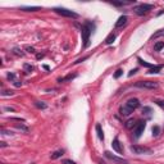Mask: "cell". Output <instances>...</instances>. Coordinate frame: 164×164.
<instances>
[{
    "mask_svg": "<svg viewBox=\"0 0 164 164\" xmlns=\"http://www.w3.org/2000/svg\"><path fill=\"white\" fill-rule=\"evenodd\" d=\"M164 35V30H162V31H158L156 33H154L153 36H151V39H156V37H159V36H163Z\"/></svg>",
    "mask_w": 164,
    "mask_h": 164,
    "instance_id": "27",
    "label": "cell"
},
{
    "mask_svg": "<svg viewBox=\"0 0 164 164\" xmlns=\"http://www.w3.org/2000/svg\"><path fill=\"white\" fill-rule=\"evenodd\" d=\"M122 73H123V71L122 69H118L116 73H114V78H119V77L122 76Z\"/></svg>",
    "mask_w": 164,
    "mask_h": 164,
    "instance_id": "30",
    "label": "cell"
},
{
    "mask_svg": "<svg viewBox=\"0 0 164 164\" xmlns=\"http://www.w3.org/2000/svg\"><path fill=\"white\" fill-rule=\"evenodd\" d=\"M54 12L57 14L62 15V17H67V18H73V19H76V18H78L80 15L76 13V12L73 10H69V9L67 8H54Z\"/></svg>",
    "mask_w": 164,
    "mask_h": 164,
    "instance_id": "2",
    "label": "cell"
},
{
    "mask_svg": "<svg viewBox=\"0 0 164 164\" xmlns=\"http://www.w3.org/2000/svg\"><path fill=\"white\" fill-rule=\"evenodd\" d=\"M145 126H146V122H145V120H140V122L136 123L135 131H134V137L136 138V140L141 137L142 132H144V129H145Z\"/></svg>",
    "mask_w": 164,
    "mask_h": 164,
    "instance_id": "7",
    "label": "cell"
},
{
    "mask_svg": "<svg viewBox=\"0 0 164 164\" xmlns=\"http://www.w3.org/2000/svg\"><path fill=\"white\" fill-rule=\"evenodd\" d=\"M42 57H44V54H37V59H41Z\"/></svg>",
    "mask_w": 164,
    "mask_h": 164,
    "instance_id": "39",
    "label": "cell"
},
{
    "mask_svg": "<svg viewBox=\"0 0 164 164\" xmlns=\"http://www.w3.org/2000/svg\"><path fill=\"white\" fill-rule=\"evenodd\" d=\"M17 127H18V128H19V129H23V131H27V127H24V126H22V125H18Z\"/></svg>",
    "mask_w": 164,
    "mask_h": 164,
    "instance_id": "33",
    "label": "cell"
},
{
    "mask_svg": "<svg viewBox=\"0 0 164 164\" xmlns=\"http://www.w3.org/2000/svg\"><path fill=\"white\" fill-rule=\"evenodd\" d=\"M136 72H137V69H132V71H131V72H129V73H128V76H129V77H131L132 75H135V73H136Z\"/></svg>",
    "mask_w": 164,
    "mask_h": 164,
    "instance_id": "34",
    "label": "cell"
},
{
    "mask_svg": "<svg viewBox=\"0 0 164 164\" xmlns=\"http://www.w3.org/2000/svg\"><path fill=\"white\" fill-rule=\"evenodd\" d=\"M162 68H163L162 64H159V66H153L149 71H147V73H149V75H154V73H159L160 71H162Z\"/></svg>",
    "mask_w": 164,
    "mask_h": 164,
    "instance_id": "12",
    "label": "cell"
},
{
    "mask_svg": "<svg viewBox=\"0 0 164 164\" xmlns=\"http://www.w3.org/2000/svg\"><path fill=\"white\" fill-rule=\"evenodd\" d=\"M23 69L26 71L27 73H31V72L33 71V67L31 66V64H27V63H26V64H23Z\"/></svg>",
    "mask_w": 164,
    "mask_h": 164,
    "instance_id": "25",
    "label": "cell"
},
{
    "mask_svg": "<svg viewBox=\"0 0 164 164\" xmlns=\"http://www.w3.org/2000/svg\"><path fill=\"white\" fill-rule=\"evenodd\" d=\"M131 153L136 154V155H144V154H153V150L146 146H140V145H131L129 147Z\"/></svg>",
    "mask_w": 164,
    "mask_h": 164,
    "instance_id": "4",
    "label": "cell"
},
{
    "mask_svg": "<svg viewBox=\"0 0 164 164\" xmlns=\"http://www.w3.org/2000/svg\"><path fill=\"white\" fill-rule=\"evenodd\" d=\"M101 164H104V163H101Z\"/></svg>",
    "mask_w": 164,
    "mask_h": 164,
    "instance_id": "40",
    "label": "cell"
},
{
    "mask_svg": "<svg viewBox=\"0 0 164 164\" xmlns=\"http://www.w3.org/2000/svg\"><path fill=\"white\" fill-rule=\"evenodd\" d=\"M0 144H1V147H5V146H7V142H4V141H1Z\"/></svg>",
    "mask_w": 164,
    "mask_h": 164,
    "instance_id": "37",
    "label": "cell"
},
{
    "mask_svg": "<svg viewBox=\"0 0 164 164\" xmlns=\"http://www.w3.org/2000/svg\"><path fill=\"white\" fill-rule=\"evenodd\" d=\"M112 147H113V150H116L118 154H122L123 153V149H122V145H120V142L118 138H114L113 142H112Z\"/></svg>",
    "mask_w": 164,
    "mask_h": 164,
    "instance_id": "10",
    "label": "cell"
},
{
    "mask_svg": "<svg viewBox=\"0 0 164 164\" xmlns=\"http://www.w3.org/2000/svg\"><path fill=\"white\" fill-rule=\"evenodd\" d=\"M85 59H87V58H86V57H85V58H82V59H78V60H77V62H76V64H78V63H81V62H83V60H85Z\"/></svg>",
    "mask_w": 164,
    "mask_h": 164,
    "instance_id": "36",
    "label": "cell"
},
{
    "mask_svg": "<svg viewBox=\"0 0 164 164\" xmlns=\"http://www.w3.org/2000/svg\"><path fill=\"white\" fill-rule=\"evenodd\" d=\"M3 96H12V95H14L13 91H8V90H4V91L1 92Z\"/></svg>",
    "mask_w": 164,
    "mask_h": 164,
    "instance_id": "28",
    "label": "cell"
},
{
    "mask_svg": "<svg viewBox=\"0 0 164 164\" xmlns=\"http://www.w3.org/2000/svg\"><path fill=\"white\" fill-rule=\"evenodd\" d=\"M137 60H138V62H140V64H141V66H144V67H146V68H149V69H150V68H151V67H153V66H151V64H150V63H147V62H145V60H142V59H141V58H137Z\"/></svg>",
    "mask_w": 164,
    "mask_h": 164,
    "instance_id": "24",
    "label": "cell"
},
{
    "mask_svg": "<svg viewBox=\"0 0 164 164\" xmlns=\"http://www.w3.org/2000/svg\"><path fill=\"white\" fill-rule=\"evenodd\" d=\"M110 4H112V5H116V7H122V5L131 4V1H129V3H126V1H112Z\"/></svg>",
    "mask_w": 164,
    "mask_h": 164,
    "instance_id": "23",
    "label": "cell"
},
{
    "mask_svg": "<svg viewBox=\"0 0 164 164\" xmlns=\"http://www.w3.org/2000/svg\"><path fill=\"white\" fill-rule=\"evenodd\" d=\"M136 87L146 89V90H156L159 87V83L156 81H137L135 83Z\"/></svg>",
    "mask_w": 164,
    "mask_h": 164,
    "instance_id": "3",
    "label": "cell"
},
{
    "mask_svg": "<svg viewBox=\"0 0 164 164\" xmlns=\"http://www.w3.org/2000/svg\"><path fill=\"white\" fill-rule=\"evenodd\" d=\"M35 107L36 108H39V109H46V105L45 103H42V101H35Z\"/></svg>",
    "mask_w": 164,
    "mask_h": 164,
    "instance_id": "20",
    "label": "cell"
},
{
    "mask_svg": "<svg viewBox=\"0 0 164 164\" xmlns=\"http://www.w3.org/2000/svg\"><path fill=\"white\" fill-rule=\"evenodd\" d=\"M62 164H76L73 160H71V159H63L62 160Z\"/></svg>",
    "mask_w": 164,
    "mask_h": 164,
    "instance_id": "31",
    "label": "cell"
},
{
    "mask_svg": "<svg viewBox=\"0 0 164 164\" xmlns=\"http://www.w3.org/2000/svg\"><path fill=\"white\" fill-rule=\"evenodd\" d=\"M114 40H116V33L112 32V33H109V36H108L107 39H105V42H107V44L109 45V44H112Z\"/></svg>",
    "mask_w": 164,
    "mask_h": 164,
    "instance_id": "17",
    "label": "cell"
},
{
    "mask_svg": "<svg viewBox=\"0 0 164 164\" xmlns=\"http://www.w3.org/2000/svg\"><path fill=\"white\" fill-rule=\"evenodd\" d=\"M163 48H164V42L163 41H159V42H156V44L154 45V50L155 51H160Z\"/></svg>",
    "mask_w": 164,
    "mask_h": 164,
    "instance_id": "18",
    "label": "cell"
},
{
    "mask_svg": "<svg viewBox=\"0 0 164 164\" xmlns=\"http://www.w3.org/2000/svg\"><path fill=\"white\" fill-rule=\"evenodd\" d=\"M153 135H154V136H158V135H159V126H154V128H153Z\"/></svg>",
    "mask_w": 164,
    "mask_h": 164,
    "instance_id": "29",
    "label": "cell"
},
{
    "mask_svg": "<svg viewBox=\"0 0 164 164\" xmlns=\"http://www.w3.org/2000/svg\"><path fill=\"white\" fill-rule=\"evenodd\" d=\"M131 113H132V112L128 109V108L126 107V105H122V107L119 108V114H120V116H125V117H127V116H129Z\"/></svg>",
    "mask_w": 164,
    "mask_h": 164,
    "instance_id": "13",
    "label": "cell"
},
{
    "mask_svg": "<svg viewBox=\"0 0 164 164\" xmlns=\"http://www.w3.org/2000/svg\"><path fill=\"white\" fill-rule=\"evenodd\" d=\"M136 120L135 119H128V120H127V122H126V127H127V128H132V127H135L136 126Z\"/></svg>",
    "mask_w": 164,
    "mask_h": 164,
    "instance_id": "21",
    "label": "cell"
},
{
    "mask_svg": "<svg viewBox=\"0 0 164 164\" xmlns=\"http://www.w3.org/2000/svg\"><path fill=\"white\" fill-rule=\"evenodd\" d=\"M13 54H15L17 57H23L24 53H23L22 50H21L19 48H14V49H13Z\"/></svg>",
    "mask_w": 164,
    "mask_h": 164,
    "instance_id": "22",
    "label": "cell"
},
{
    "mask_svg": "<svg viewBox=\"0 0 164 164\" xmlns=\"http://www.w3.org/2000/svg\"><path fill=\"white\" fill-rule=\"evenodd\" d=\"M24 49H26V50L28 51V53H31V54H35V53H36V50H35V48H33V46L26 45V46H24Z\"/></svg>",
    "mask_w": 164,
    "mask_h": 164,
    "instance_id": "26",
    "label": "cell"
},
{
    "mask_svg": "<svg viewBox=\"0 0 164 164\" xmlns=\"http://www.w3.org/2000/svg\"><path fill=\"white\" fill-rule=\"evenodd\" d=\"M104 156L108 158L109 160H112V162L116 163V164H128V160L123 159V158H119V156H117V155H113L110 151H105V153H104Z\"/></svg>",
    "mask_w": 164,
    "mask_h": 164,
    "instance_id": "6",
    "label": "cell"
},
{
    "mask_svg": "<svg viewBox=\"0 0 164 164\" xmlns=\"http://www.w3.org/2000/svg\"><path fill=\"white\" fill-rule=\"evenodd\" d=\"M22 10H24V12H36V10H39V7H22L21 8Z\"/></svg>",
    "mask_w": 164,
    "mask_h": 164,
    "instance_id": "19",
    "label": "cell"
},
{
    "mask_svg": "<svg viewBox=\"0 0 164 164\" xmlns=\"http://www.w3.org/2000/svg\"><path fill=\"white\" fill-rule=\"evenodd\" d=\"M95 129H96V134H98V137H99V140H101V141H104V132H103V128H101V126L96 125V127H95Z\"/></svg>",
    "mask_w": 164,
    "mask_h": 164,
    "instance_id": "14",
    "label": "cell"
},
{
    "mask_svg": "<svg viewBox=\"0 0 164 164\" xmlns=\"http://www.w3.org/2000/svg\"><path fill=\"white\" fill-rule=\"evenodd\" d=\"M127 21H128V18H127V15H120L118 18V21L116 22V28H119V27H123L125 24L127 23Z\"/></svg>",
    "mask_w": 164,
    "mask_h": 164,
    "instance_id": "11",
    "label": "cell"
},
{
    "mask_svg": "<svg viewBox=\"0 0 164 164\" xmlns=\"http://www.w3.org/2000/svg\"><path fill=\"white\" fill-rule=\"evenodd\" d=\"M7 78L9 80V81H12V82H13V85H14V86H17V87H21V85H22V82H19V81H18L17 76H15L14 73H12V72H9L8 75H7Z\"/></svg>",
    "mask_w": 164,
    "mask_h": 164,
    "instance_id": "9",
    "label": "cell"
},
{
    "mask_svg": "<svg viewBox=\"0 0 164 164\" xmlns=\"http://www.w3.org/2000/svg\"><path fill=\"white\" fill-rule=\"evenodd\" d=\"M94 30H95V26L91 22H86L81 27V37H82V42H83L82 44L83 49H87L90 46V36H91Z\"/></svg>",
    "mask_w": 164,
    "mask_h": 164,
    "instance_id": "1",
    "label": "cell"
},
{
    "mask_svg": "<svg viewBox=\"0 0 164 164\" xmlns=\"http://www.w3.org/2000/svg\"><path fill=\"white\" fill-rule=\"evenodd\" d=\"M1 135H13V132L7 131V129H4V128H3V129H1Z\"/></svg>",
    "mask_w": 164,
    "mask_h": 164,
    "instance_id": "32",
    "label": "cell"
},
{
    "mask_svg": "<svg viewBox=\"0 0 164 164\" xmlns=\"http://www.w3.org/2000/svg\"><path fill=\"white\" fill-rule=\"evenodd\" d=\"M156 104H158V105H160V107H163V108H164V101H159V100H158V101H156Z\"/></svg>",
    "mask_w": 164,
    "mask_h": 164,
    "instance_id": "35",
    "label": "cell"
},
{
    "mask_svg": "<svg viewBox=\"0 0 164 164\" xmlns=\"http://www.w3.org/2000/svg\"><path fill=\"white\" fill-rule=\"evenodd\" d=\"M153 8H154L153 4H140L134 8V12L137 15H145L149 13L150 10H153Z\"/></svg>",
    "mask_w": 164,
    "mask_h": 164,
    "instance_id": "5",
    "label": "cell"
},
{
    "mask_svg": "<svg viewBox=\"0 0 164 164\" xmlns=\"http://www.w3.org/2000/svg\"><path fill=\"white\" fill-rule=\"evenodd\" d=\"M4 109H5V110H10V112H14L13 108H8V107H7V108H4Z\"/></svg>",
    "mask_w": 164,
    "mask_h": 164,
    "instance_id": "38",
    "label": "cell"
},
{
    "mask_svg": "<svg viewBox=\"0 0 164 164\" xmlns=\"http://www.w3.org/2000/svg\"><path fill=\"white\" fill-rule=\"evenodd\" d=\"M126 107L128 108L129 110H131L132 113H134V110H136L138 107H140V100L138 99H136V98H132V99H128V100L126 101Z\"/></svg>",
    "mask_w": 164,
    "mask_h": 164,
    "instance_id": "8",
    "label": "cell"
},
{
    "mask_svg": "<svg viewBox=\"0 0 164 164\" xmlns=\"http://www.w3.org/2000/svg\"><path fill=\"white\" fill-rule=\"evenodd\" d=\"M64 154V150H57V151H54V153L50 155L51 159H59V158H62V155Z\"/></svg>",
    "mask_w": 164,
    "mask_h": 164,
    "instance_id": "16",
    "label": "cell"
},
{
    "mask_svg": "<svg viewBox=\"0 0 164 164\" xmlns=\"http://www.w3.org/2000/svg\"><path fill=\"white\" fill-rule=\"evenodd\" d=\"M77 75H68L66 77H60V78H58V82L62 83V82H67V81H72L73 78H76Z\"/></svg>",
    "mask_w": 164,
    "mask_h": 164,
    "instance_id": "15",
    "label": "cell"
}]
</instances>
